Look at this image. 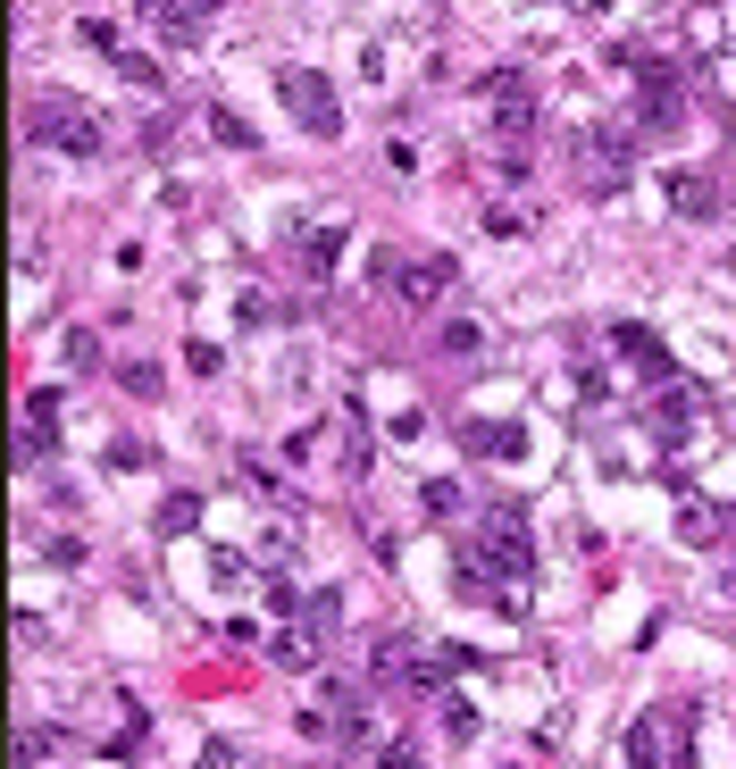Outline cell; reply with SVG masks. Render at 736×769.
<instances>
[{"label":"cell","mask_w":736,"mask_h":769,"mask_svg":"<svg viewBox=\"0 0 736 769\" xmlns=\"http://www.w3.org/2000/svg\"><path fill=\"white\" fill-rule=\"evenodd\" d=\"M18 460H51V427H42V418H25V435H18Z\"/></svg>","instance_id":"cell-19"},{"label":"cell","mask_w":736,"mask_h":769,"mask_svg":"<svg viewBox=\"0 0 736 769\" xmlns=\"http://www.w3.org/2000/svg\"><path fill=\"white\" fill-rule=\"evenodd\" d=\"M159 34H168V42H201L209 34V9H193V0H176V9H168V0H159Z\"/></svg>","instance_id":"cell-11"},{"label":"cell","mask_w":736,"mask_h":769,"mask_svg":"<svg viewBox=\"0 0 736 769\" xmlns=\"http://www.w3.org/2000/svg\"><path fill=\"white\" fill-rule=\"evenodd\" d=\"M377 769H418V745H411V736H394V745L377 752Z\"/></svg>","instance_id":"cell-21"},{"label":"cell","mask_w":736,"mask_h":769,"mask_svg":"<svg viewBox=\"0 0 736 769\" xmlns=\"http://www.w3.org/2000/svg\"><path fill=\"white\" fill-rule=\"evenodd\" d=\"M418 502H427V519H453V510H460V486H453V477H435Z\"/></svg>","instance_id":"cell-16"},{"label":"cell","mask_w":736,"mask_h":769,"mask_svg":"<svg viewBox=\"0 0 736 769\" xmlns=\"http://www.w3.org/2000/svg\"><path fill=\"white\" fill-rule=\"evenodd\" d=\"M185 368L193 376H218V368H227V352H218V343H185Z\"/></svg>","instance_id":"cell-18"},{"label":"cell","mask_w":736,"mask_h":769,"mask_svg":"<svg viewBox=\"0 0 736 769\" xmlns=\"http://www.w3.org/2000/svg\"><path fill=\"white\" fill-rule=\"evenodd\" d=\"M76 34L93 42V51H117V25H110V18H76Z\"/></svg>","instance_id":"cell-20"},{"label":"cell","mask_w":736,"mask_h":769,"mask_svg":"<svg viewBox=\"0 0 736 769\" xmlns=\"http://www.w3.org/2000/svg\"><path fill=\"white\" fill-rule=\"evenodd\" d=\"M444 284H453V260H411V268H402V277H394V293L427 310V301L444 293Z\"/></svg>","instance_id":"cell-8"},{"label":"cell","mask_w":736,"mask_h":769,"mask_svg":"<svg viewBox=\"0 0 736 769\" xmlns=\"http://www.w3.org/2000/svg\"><path fill=\"white\" fill-rule=\"evenodd\" d=\"M369 677H385V686H418L427 661H418L411 636H369Z\"/></svg>","instance_id":"cell-6"},{"label":"cell","mask_w":736,"mask_h":769,"mask_svg":"<svg viewBox=\"0 0 736 769\" xmlns=\"http://www.w3.org/2000/svg\"><path fill=\"white\" fill-rule=\"evenodd\" d=\"M486 110H494V134H510V143L536 126V101H528L519 75H486Z\"/></svg>","instance_id":"cell-4"},{"label":"cell","mask_w":736,"mask_h":769,"mask_svg":"<svg viewBox=\"0 0 736 769\" xmlns=\"http://www.w3.org/2000/svg\"><path fill=\"white\" fill-rule=\"evenodd\" d=\"M293 627H302L310 644H319V636H335V627H343V594H335V585H319V594H302V611H293Z\"/></svg>","instance_id":"cell-7"},{"label":"cell","mask_w":736,"mask_h":769,"mask_svg":"<svg viewBox=\"0 0 736 769\" xmlns=\"http://www.w3.org/2000/svg\"><path fill=\"white\" fill-rule=\"evenodd\" d=\"M670 209H678V218H712V209H719V193L703 185V176H686V168H670Z\"/></svg>","instance_id":"cell-10"},{"label":"cell","mask_w":736,"mask_h":769,"mask_svg":"<svg viewBox=\"0 0 736 769\" xmlns=\"http://www.w3.org/2000/svg\"><path fill=\"white\" fill-rule=\"evenodd\" d=\"M117 385H126L134 402H152V394H159V368H152V360H126V368H117Z\"/></svg>","instance_id":"cell-14"},{"label":"cell","mask_w":736,"mask_h":769,"mask_svg":"<svg viewBox=\"0 0 736 769\" xmlns=\"http://www.w3.org/2000/svg\"><path fill=\"white\" fill-rule=\"evenodd\" d=\"M628 769H695L686 711H644L636 728H628Z\"/></svg>","instance_id":"cell-2"},{"label":"cell","mask_w":736,"mask_h":769,"mask_svg":"<svg viewBox=\"0 0 736 769\" xmlns=\"http://www.w3.org/2000/svg\"><path fill=\"white\" fill-rule=\"evenodd\" d=\"M51 752H59V736H51V728H25V736H18V769L51 761Z\"/></svg>","instance_id":"cell-15"},{"label":"cell","mask_w":736,"mask_h":769,"mask_svg":"<svg viewBox=\"0 0 736 769\" xmlns=\"http://www.w3.org/2000/svg\"><path fill=\"white\" fill-rule=\"evenodd\" d=\"M277 93H284V110L302 117V134H310V143H335V134H343L335 84H326L319 67H284V75H277Z\"/></svg>","instance_id":"cell-3"},{"label":"cell","mask_w":736,"mask_h":769,"mask_svg":"<svg viewBox=\"0 0 736 769\" xmlns=\"http://www.w3.org/2000/svg\"><path fill=\"white\" fill-rule=\"evenodd\" d=\"M435 343H444V352H477V343H486V335H477L469 319H444V326H435Z\"/></svg>","instance_id":"cell-17"},{"label":"cell","mask_w":736,"mask_h":769,"mask_svg":"<svg viewBox=\"0 0 736 769\" xmlns=\"http://www.w3.org/2000/svg\"><path fill=\"white\" fill-rule=\"evenodd\" d=\"M460 444H469V451H486V460H519V451H528V427H494V418H477V427L460 435Z\"/></svg>","instance_id":"cell-9"},{"label":"cell","mask_w":736,"mask_h":769,"mask_svg":"<svg viewBox=\"0 0 736 769\" xmlns=\"http://www.w3.org/2000/svg\"><path fill=\"white\" fill-rule=\"evenodd\" d=\"M611 343H620V360L636 368V385H670V376H678V360L661 352V335H644V326H620Z\"/></svg>","instance_id":"cell-5"},{"label":"cell","mask_w":736,"mask_h":769,"mask_svg":"<svg viewBox=\"0 0 736 769\" xmlns=\"http://www.w3.org/2000/svg\"><path fill=\"white\" fill-rule=\"evenodd\" d=\"M201 527V493H168L159 502V536H193Z\"/></svg>","instance_id":"cell-13"},{"label":"cell","mask_w":736,"mask_h":769,"mask_svg":"<svg viewBox=\"0 0 736 769\" xmlns=\"http://www.w3.org/2000/svg\"><path fill=\"white\" fill-rule=\"evenodd\" d=\"M335 260H343V226H319V235L302 243V268L310 277H335Z\"/></svg>","instance_id":"cell-12"},{"label":"cell","mask_w":736,"mask_h":769,"mask_svg":"<svg viewBox=\"0 0 736 769\" xmlns=\"http://www.w3.org/2000/svg\"><path fill=\"white\" fill-rule=\"evenodd\" d=\"M25 134H34L42 150H68V159H93L101 150V117L84 110L76 93H42L34 117H25Z\"/></svg>","instance_id":"cell-1"}]
</instances>
